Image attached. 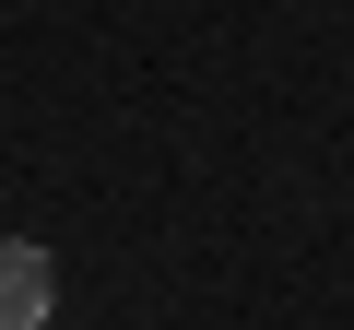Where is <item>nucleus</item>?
Returning a JSON list of instances; mask_svg holds the SVG:
<instances>
[{
    "instance_id": "f257e3e1",
    "label": "nucleus",
    "mask_w": 354,
    "mask_h": 330,
    "mask_svg": "<svg viewBox=\"0 0 354 330\" xmlns=\"http://www.w3.org/2000/svg\"><path fill=\"white\" fill-rule=\"evenodd\" d=\"M48 295H59L48 248H24V236H0V330H48Z\"/></svg>"
}]
</instances>
